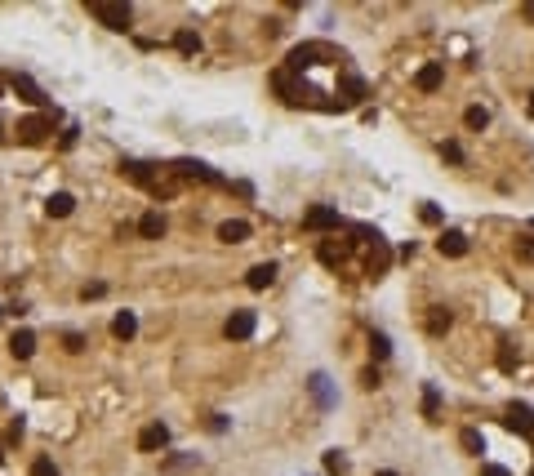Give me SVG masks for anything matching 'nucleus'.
<instances>
[{
  "label": "nucleus",
  "instance_id": "obj_7",
  "mask_svg": "<svg viewBox=\"0 0 534 476\" xmlns=\"http://www.w3.org/2000/svg\"><path fill=\"white\" fill-rule=\"evenodd\" d=\"M445 85V63H423L419 76H414V89L419 94H436Z\"/></svg>",
  "mask_w": 534,
  "mask_h": 476
},
{
  "label": "nucleus",
  "instance_id": "obj_43",
  "mask_svg": "<svg viewBox=\"0 0 534 476\" xmlns=\"http://www.w3.org/2000/svg\"><path fill=\"white\" fill-rule=\"evenodd\" d=\"M5 85H9V80H5V76H0V94H5Z\"/></svg>",
  "mask_w": 534,
  "mask_h": 476
},
{
  "label": "nucleus",
  "instance_id": "obj_4",
  "mask_svg": "<svg viewBox=\"0 0 534 476\" xmlns=\"http://www.w3.org/2000/svg\"><path fill=\"white\" fill-rule=\"evenodd\" d=\"M169 174H174L178 182H187V178H201V182H223L210 165H201V161H174V165H169Z\"/></svg>",
  "mask_w": 534,
  "mask_h": 476
},
{
  "label": "nucleus",
  "instance_id": "obj_37",
  "mask_svg": "<svg viewBox=\"0 0 534 476\" xmlns=\"http://www.w3.org/2000/svg\"><path fill=\"white\" fill-rule=\"evenodd\" d=\"M379 383H383V378H379V370H374V365H370V370H361V387H366V392H374Z\"/></svg>",
  "mask_w": 534,
  "mask_h": 476
},
{
  "label": "nucleus",
  "instance_id": "obj_29",
  "mask_svg": "<svg viewBox=\"0 0 534 476\" xmlns=\"http://www.w3.org/2000/svg\"><path fill=\"white\" fill-rule=\"evenodd\" d=\"M370 356H374V361H387V356H392V343H387V334H379V329L370 334Z\"/></svg>",
  "mask_w": 534,
  "mask_h": 476
},
{
  "label": "nucleus",
  "instance_id": "obj_23",
  "mask_svg": "<svg viewBox=\"0 0 534 476\" xmlns=\"http://www.w3.org/2000/svg\"><path fill=\"white\" fill-rule=\"evenodd\" d=\"M272 85H276V94H281L285 103H298V99H294V71H285V67L272 71Z\"/></svg>",
  "mask_w": 534,
  "mask_h": 476
},
{
  "label": "nucleus",
  "instance_id": "obj_46",
  "mask_svg": "<svg viewBox=\"0 0 534 476\" xmlns=\"http://www.w3.org/2000/svg\"><path fill=\"white\" fill-rule=\"evenodd\" d=\"M379 476H396V472H379Z\"/></svg>",
  "mask_w": 534,
  "mask_h": 476
},
{
  "label": "nucleus",
  "instance_id": "obj_42",
  "mask_svg": "<svg viewBox=\"0 0 534 476\" xmlns=\"http://www.w3.org/2000/svg\"><path fill=\"white\" fill-rule=\"evenodd\" d=\"M5 138H9V134H5V120H0V143H5Z\"/></svg>",
  "mask_w": 534,
  "mask_h": 476
},
{
  "label": "nucleus",
  "instance_id": "obj_26",
  "mask_svg": "<svg viewBox=\"0 0 534 476\" xmlns=\"http://www.w3.org/2000/svg\"><path fill=\"white\" fill-rule=\"evenodd\" d=\"M178 187H183V182H178L174 174H169V178H156V182H152V196H156V201H169V196H178Z\"/></svg>",
  "mask_w": 534,
  "mask_h": 476
},
{
  "label": "nucleus",
  "instance_id": "obj_10",
  "mask_svg": "<svg viewBox=\"0 0 534 476\" xmlns=\"http://www.w3.org/2000/svg\"><path fill=\"white\" fill-rule=\"evenodd\" d=\"M165 445H169V427L165 423H147L138 432V449H143V454H156V449H165Z\"/></svg>",
  "mask_w": 534,
  "mask_h": 476
},
{
  "label": "nucleus",
  "instance_id": "obj_31",
  "mask_svg": "<svg viewBox=\"0 0 534 476\" xmlns=\"http://www.w3.org/2000/svg\"><path fill=\"white\" fill-rule=\"evenodd\" d=\"M517 259L521 263H534V236H517Z\"/></svg>",
  "mask_w": 534,
  "mask_h": 476
},
{
  "label": "nucleus",
  "instance_id": "obj_27",
  "mask_svg": "<svg viewBox=\"0 0 534 476\" xmlns=\"http://www.w3.org/2000/svg\"><path fill=\"white\" fill-rule=\"evenodd\" d=\"M325 472H330V476H347V454H343V449H325Z\"/></svg>",
  "mask_w": 534,
  "mask_h": 476
},
{
  "label": "nucleus",
  "instance_id": "obj_30",
  "mask_svg": "<svg viewBox=\"0 0 534 476\" xmlns=\"http://www.w3.org/2000/svg\"><path fill=\"white\" fill-rule=\"evenodd\" d=\"M436 410H441V392L428 383V387H423V414H428V419H436Z\"/></svg>",
  "mask_w": 534,
  "mask_h": 476
},
{
  "label": "nucleus",
  "instance_id": "obj_18",
  "mask_svg": "<svg viewBox=\"0 0 534 476\" xmlns=\"http://www.w3.org/2000/svg\"><path fill=\"white\" fill-rule=\"evenodd\" d=\"M352 245H356V240H325V245H321V263L325 267H338L352 254Z\"/></svg>",
  "mask_w": 534,
  "mask_h": 476
},
{
  "label": "nucleus",
  "instance_id": "obj_20",
  "mask_svg": "<svg viewBox=\"0 0 534 476\" xmlns=\"http://www.w3.org/2000/svg\"><path fill=\"white\" fill-rule=\"evenodd\" d=\"M71 210H76V196H71V192H54V196L45 201V214L50 218H67Z\"/></svg>",
  "mask_w": 534,
  "mask_h": 476
},
{
  "label": "nucleus",
  "instance_id": "obj_17",
  "mask_svg": "<svg viewBox=\"0 0 534 476\" xmlns=\"http://www.w3.org/2000/svg\"><path fill=\"white\" fill-rule=\"evenodd\" d=\"M9 352H14V361H31L36 356V334H31V329H14Z\"/></svg>",
  "mask_w": 534,
  "mask_h": 476
},
{
  "label": "nucleus",
  "instance_id": "obj_2",
  "mask_svg": "<svg viewBox=\"0 0 534 476\" xmlns=\"http://www.w3.org/2000/svg\"><path fill=\"white\" fill-rule=\"evenodd\" d=\"M14 134H18L22 147H41V143L54 134V116H45V112H41V116H22Z\"/></svg>",
  "mask_w": 534,
  "mask_h": 476
},
{
  "label": "nucleus",
  "instance_id": "obj_41",
  "mask_svg": "<svg viewBox=\"0 0 534 476\" xmlns=\"http://www.w3.org/2000/svg\"><path fill=\"white\" fill-rule=\"evenodd\" d=\"M521 14H526V18H530V22H534V5H526V9H521Z\"/></svg>",
  "mask_w": 534,
  "mask_h": 476
},
{
  "label": "nucleus",
  "instance_id": "obj_32",
  "mask_svg": "<svg viewBox=\"0 0 534 476\" xmlns=\"http://www.w3.org/2000/svg\"><path fill=\"white\" fill-rule=\"evenodd\" d=\"M325 383H330L325 374H312V392H317V401H321V405H330V387H325Z\"/></svg>",
  "mask_w": 534,
  "mask_h": 476
},
{
  "label": "nucleus",
  "instance_id": "obj_6",
  "mask_svg": "<svg viewBox=\"0 0 534 476\" xmlns=\"http://www.w3.org/2000/svg\"><path fill=\"white\" fill-rule=\"evenodd\" d=\"M387 267H392V245H387V240L379 236V240H374V245H370V259H366V272H370L374 280H379V276H387Z\"/></svg>",
  "mask_w": 534,
  "mask_h": 476
},
{
  "label": "nucleus",
  "instance_id": "obj_11",
  "mask_svg": "<svg viewBox=\"0 0 534 476\" xmlns=\"http://www.w3.org/2000/svg\"><path fill=\"white\" fill-rule=\"evenodd\" d=\"M120 174H125L129 182H138V187H147V192H152V182H156V165H147V161H120Z\"/></svg>",
  "mask_w": 534,
  "mask_h": 476
},
{
  "label": "nucleus",
  "instance_id": "obj_22",
  "mask_svg": "<svg viewBox=\"0 0 534 476\" xmlns=\"http://www.w3.org/2000/svg\"><path fill=\"white\" fill-rule=\"evenodd\" d=\"M361 99H370V85L361 80V76H347V80H343V107L361 103Z\"/></svg>",
  "mask_w": 534,
  "mask_h": 476
},
{
  "label": "nucleus",
  "instance_id": "obj_33",
  "mask_svg": "<svg viewBox=\"0 0 534 476\" xmlns=\"http://www.w3.org/2000/svg\"><path fill=\"white\" fill-rule=\"evenodd\" d=\"M441 156H445L450 165H463V147H459L454 138H450V143H441Z\"/></svg>",
  "mask_w": 534,
  "mask_h": 476
},
{
  "label": "nucleus",
  "instance_id": "obj_12",
  "mask_svg": "<svg viewBox=\"0 0 534 476\" xmlns=\"http://www.w3.org/2000/svg\"><path fill=\"white\" fill-rule=\"evenodd\" d=\"M436 250H441L445 259H463V254H468V236L450 227V231H441V236H436Z\"/></svg>",
  "mask_w": 534,
  "mask_h": 476
},
{
  "label": "nucleus",
  "instance_id": "obj_9",
  "mask_svg": "<svg viewBox=\"0 0 534 476\" xmlns=\"http://www.w3.org/2000/svg\"><path fill=\"white\" fill-rule=\"evenodd\" d=\"M254 325H259V321H254V312H232V316H227V325H223V334L232 338V343H245V338L254 334Z\"/></svg>",
  "mask_w": 534,
  "mask_h": 476
},
{
  "label": "nucleus",
  "instance_id": "obj_39",
  "mask_svg": "<svg viewBox=\"0 0 534 476\" xmlns=\"http://www.w3.org/2000/svg\"><path fill=\"white\" fill-rule=\"evenodd\" d=\"M419 218H423L428 227H436V223H441V210H436V205H423V210H419Z\"/></svg>",
  "mask_w": 534,
  "mask_h": 476
},
{
  "label": "nucleus",
  "instance_id": "obj_16",
  "mask_svg": "<svg viewBox=\"0 0 534 476\" xmlns=\"http://www.w3.org/2000/svg\"><path fill=\"white\" fill-rule=\"evenodd\" d=\"M276 280V263H254L250 272H245V285L254 289V294H259V289H267Z\"/></svg>",
  "mask_w": 534,
  "mask_h": 476
},
{
  "label": "nucleus",
  "instance_id": "obj_19",
  "mask_svg": "<svg viewBox=\"0 0 534 476\" xmlns=\"http://www.w3.org/2000/svg\"><path fill=\"white\" fill-rule=\"evenodd\" d=\"M112 334L120 338V343H129V338L138 334V316H134V312H116L112 316Z\"/></svg>",
  "mask_w": 534,
  "mask_h": 476
},
{
  "label": "nucleus",
  "instance_id": "obj_15",
  "mask_svg": "<svg viewBox=\"0 0 534 476\" xmlns=\"http://www.w3.org/2000/svg\"><path fill=\"white\" fill-rule=\"evenodd\" d=\"M317 54H321V45H298V50H289L285 71H308L312 63H317Z\"/></svg>",
  "mask_w": 534,
  "mask_h": 476
},
{
  "label": "nucleus",
  "instance_id": "obj_8",
  "mask_svg": "<svg viewBox=\"0 0 534 476\" xmlns=\"http://www.w3.org/2000/svg\"><path fill=\"white\" fill-rule=\"evenodd\" d=\"M9 89H14L22 103H31V107H45V94H41V85H36L31 76H22V71H14V76H9Z\"/></svg>",
  "mask_w": 534,
  "mask_h": 476
},
{
  "label": "nucleus",
  "instance_id": "obj_47",
  "mask_svg": "<svg viewBox=\"0 0 534 476\" xmlns=\"http://www.w3.org/2000/svg\"><path fill=\"white\" fill-rule=\"evenodd\" d=\"M0 316H5V308H0Z\"/></svg>",
  "mask_w": 534,
  "mask_h": 476
},
{
  "label": "nucleus",
  "instance_id": "obj_35",
  "mask_svg": "<svg viewBox=\"0 0 534 476\" xmlns=\"http://www.w3.org/2000/svg\"><path fill=\"white\" fill-rule=\"evenodd\" d=\"M31 476H58L54 459H36V463H31Z\"/></svg>",
  "mask_w": 534,
  "mask_h": 476
},
{
  "label": "nucleus",
  "instance_id": "obj_25",
  "mask_svg": "<svg viewBox=\"0 0 534 476\" xmlns=\"http://www.w3.org/2000/svg\"><path fill=\"white\" fill-rule=\"evenodd\" d=\"M459 445H463V454H485V441H481L477 427H463V432H459Z\"/></svg>",
  "mask_w": 534,
  "mask_h": 476
},
{
  "label": "nucleus",
  "instance_id": "obj_13",
  "mask_svg": "<svg viewBox=\"0 0 534 476\" xmlns=\"http://www.w3.org/2000/svg\"><path fill=\"white\" fill-rule=\"evenodd\" d=\"M165 231H169V223H165L161 210H147V214L138 218V236H143V240H161Z\"/></svg>",
  "mask_w": 534,
  "mask_h": 476
},
{
  "label": "nucleus",
  "instance_id": "obj_36",
  "mask_svg": "<svg viewBox=\"0 0 534 476\" xmlns=\"http://www.w3.org/2000/svg\"><path fill=\"white\" fill-rule=\"evenodd\" d=\"M63 347H67V352H85V334H76V329H67V334H63Z\"/></svg>",
  "mask_w": 534,
  "mask_h": 476
},
{
  "label": "nucleus",
  "instance_id": "obj_5",
  "mask_svg": "<svg viewBox=\"0 0 534 476\" xmlns=\"http://www.w3.org/2000/svg\"><path fill=\"white\" fill-rule=\"evenodd\" d=\"M503 427H507V432H517V436H534V410L530 405H507Z\"/></svg>",
  "mask_w": 534,
  "mask_h": 476
},
{
  "label": "nucleus",
  "instance_id": "obj_3",
  "mask_svg": "<svg viewBox=\"0 0 534 476\" xmlns=\"http://www.w3.org/2000/svg\"><path fill=\"white\" fill-rule=\"evenodd\" d=\"M303 227L308 231H334L338 227V210L334 205H312V210L303 214Z\"/></svg>",
  "mask_w": 534,
  "mask_h": 476
},
{
  "label": "nucleus",
  "instance_id": "obj_28",
  "mask_svg": "<svg viewBox=\"0 0 534 476\" xmlns=\"http://www.w3.org/2000/svg\"><path fill=\"white\" fill-rule=\"evenodd\" d=\"M463 125H468L472 134H481L485 125H490V112H485V107H468V112H463Z\"/></svg>",
  "mask_w": 534,
  "mask_h": 476
},
{
  "label": "nucleus",
  "instance_id": "obj_40",
  "mask_svg": "<svg viewBox=\"0 0 534 476\" xmlns=\"http://www.w3.org/2000/svg\"><path fill=\"white\" fill-rule=\"evenodd\" d=\"M481 476H512V472H507V468H499V463H485V468H481Z\"/></svg>",
  "mask_w": 534,
  "mask_h": 476
},
{
  "label": "nucleus",
  "instance_id": "obj_1",
  "mask_svg": "<svg viewBox=\"0 0 534 476\" xmlns=\"http://www.w3.org/2000/svg\"><path fill=\"white\" fill-rule=\"evenodd\" d=\"M89 14L99 18L107 31H129V22H134V9L129 5H112V0H94Z\"/></svg>",
  "mask_w": 534,
  "mask_h": 476
},
{
  "label": "nucleus",
  "instance_id": "obj_21",
  "mask_svg": "<svg viewBox=\"0 0 534 476\" xmlns=\"http://www.w3.org/2000/svg\"><path fill=\"white\" fill-rule=\"evenodd\" d=\"M174 50L183 54V58H192V54L201 50V36L192 31V27H178V31H174Z\"/></svg>",
  "mask_w": 534,
  "mask_h": 476
},
{
  "label": "nucleus",
  "instance_id": "obj_34",
  "mask_svg": "<svg viewBox=\"0 0 534 476\" xmlns=\"http://www.w3.org/2000/svg\"><path fill=\"white\" fill-rule=\"evenodd\" d=\"M22 432H27V427H22V419H14V423L5 427V445H18V441H22Z\"/></svg>",
  "mask_w": 534,
  "mask_h": 476
},
{
  "label": "nucleus",
  "instance_id": "obj_14",
  "mask_svg": "<svg viewBox=\"0 0 534 476\" xmlns=\"http://www.w3.org/2000/svg\"><path fill=\"white\" fill-rule=\"evenodd\" d=\"M218 240H223V245H240V240H250V223H245V218H227V223H218Z\"/></svg>",
  "mask_w": 534,
  "mask_h": 476
},
{
  "label": "nucleus",
  "instance_id": "obj_24",
  "mask_svg": "<svg viewBox=\"0 0 534 476\" xmlns=\"http://www.w3.org/2000/svg\"><path fill=\"white\" fill-rule=\"evenodd\" d=\"M432 316H428V334H445V329L454 325V316H450V308H428Z\"/></svg>",
  "mask_w": 534,
  "mask_h": 476
},
{
  "label": "nucleus",
  "instance_id": "obj_44",
  "mask_svg": "<svg viewBox=\"0 0 534 476\" xmlns=\"http://www.w3.org/2000/svg\"><path fill=\"white\" fill-rule=\"evenodd\" d=\"M530 116H534V94H530Z\"/></svg>",
  "mask_w": 534,
  "mask_h": 476
},
{
  "label": "nucleus",
  "instance_id": "obj_48",
  "mask_svg": "<svg viewBox=\"0 0 534 476\" xmlns=\"http://www.w3.org/2000/svg\"><path fill=\"white\" fill-rule=\"evenodd\" d=\"M530 476H534V472H530Z\"/></svg>",
  "mask_w": 534,
  "mask_h": 476
},
{
  "label": "nucleus",
  "instance_id": "obj_45",
  "mask_svg": "<svg viewBox=\"0 0 534 476\" xmlns=\"http://www.w3.org/2000/svg\"><path fill=\"white\" fill-rule=\"evenodd\" d=\"M0 463H5V445H0Z\"/></svg>",
  "mask_w": 534,
  "mask_h": 476
},
{
  "label": "nucleus",
  "instance_id": "obj_38",
  "mask_svg": "<svg viewBox=\"0 0 534 476\" xmlns=\"http://www.w3.org/2000/svg\"><path fill=\"white\" fill-rule=\"evenodd\" d=\"M103 294H107V285H103V280H94V285H85V289H80V298H85V303H89V298H103Z\"/></svg>",
  "mask_w": 534,
  "mask_h": 476
}]
</instances>
